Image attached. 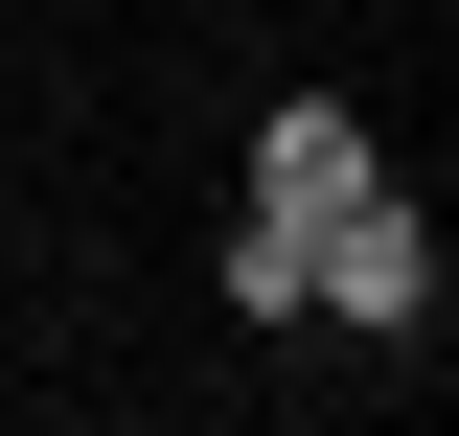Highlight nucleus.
<instances>
[{"mask_svg":"<svg viewBox=\"0 0 459 436\" xmlns=\"http://www.w3.org/2000/svg\"><path fill=\"white\" fill-rule=\"evenodd\" d=\"M299 299H344V322H391V344H437V230H413L391 184H344V207L299 230Z\"/></svg>","mask_w":459,"mask_h":436,"instance_id":"1","label":"nucleus"},{"mask_svg":"<svg viewBox=\"0 0 459 436\" xmlns=\"http://www.w3.org/2000/svg\"><path fill=\"white\" fill-rule=\"evenodd\" d=\"M344 184H391V161H368V115H344V92H299L276 138H253V230H322Z\"/></svg>","mask_w":459,"mask_h":436,"instance_id":"2","label":"nucleus"}]
</instances>
